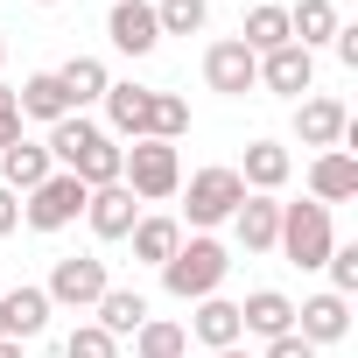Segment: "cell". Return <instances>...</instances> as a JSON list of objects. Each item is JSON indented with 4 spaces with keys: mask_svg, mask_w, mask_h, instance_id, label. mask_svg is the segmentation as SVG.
Masks as SVG:
<instances>
[{
    "mask_svg": "<svg viewBox=\"0 0 358 358\" xmlns=\"http://www.w3.org/2000/svg\"><path fill=\"white\" fill-rule=\"evenodd\" d=\"M225 274H232V253H225L211 232L183 239V246L162 260V288H169L176 302H204V295H218V288H225Z\"/></svg>",
    "mask_w": 358,
    "mask_h": 358,
    "instance_id": "6da1fadb",
    "label": "cell"
},
{
    "mask_svg": "<svg viewBox=\"0 0 358 358\" xmlns=\"http://www.w3.org/2000/svg\"><path fill=\"white\" fill-rule=\"evenodd\" d=\"M120 183L141 197V204H162L183 190V155H176L169 141H134L127 162H120Z\"/></svg>",
    "mask_w": 358,
    "mask_h": 358,
    "instance_id": "7a4b0ae2",
    "label": "cell"
},
{
    "mask_svg": "<svg viewBox=\"0 0 358 358\" xmlns=\"http://www.w3.org/2000/svg\"><path fill=\"white\" fill-rule=\"evenodd\" d=\"M274 246H281V253L309 274V267H323V260H330L337 225H330V211H323L316 197H309V204H281V239H274Z\"/></svg>",
    "mask_w": 358,
    "mask_h": 358,
    "instance_id": "3957f363",
    "label": "cell"
},
{
    "mask_svg": "<svg viewBox=\"0 0 358 358\" xmlns=\"http://www.w3.org/2000/svg\"><path fill=\"white\" fill-rule=\"evenodd\" d=\"M239 204H246V183H239V169H197L190 183H183V211H190V225H197V232L225 225Z\"/></svg>",
    "mask_w": 358,
    "mask_h": 358,
    "instance_id": "277c9868",
    "label": "cell"
},
{
    "mask_svg": "<svg viewBox=\"0 0 358 358\" xmlns=\"http://www.w3.org/2000/svg\"><path fill=\"white\" fill-rule=\"evenodd\" d=\"M85 197H92V190L78 183V176H71V169H57L50 183H36V190H29L22 218H29L36 232H64V225H78V218H85Z\"/></svg>",
    "mask_w": 358,
    "mask_h": 358,
    "instance_id": "5b68a950",
    "label": "cell"
},
{
    "mask_svg": "<svg viewBox=\"0 0 358 358\" xmlns=\"http://www.w3.org/2000/svg\"><path fill=\"white\" fill-rule=\"evenodd\" d=\"M113 281H106V260H92V253H71V260H57L50 267V309H92L99 295H106Z\"/></svg>",
    "mask_w": 358,
    "mask_h": 358,
    "instance_id": "8992f818",
    "label": "cell"
},
{
    "mask_svg": "<svg viewBox=\"0 0 358 358\" xmlns=\"http://www.w3.org/2000/svg\"><path fill=\"white\" fill-rule=\"evenodd\" d=\"M204 85H211V92H225V99H246V92L260 85V57H253L239 36H225V43H211V50H204Z\"/></svg>",
    "mask_w": 358,
    "mask_h": 358,
    "instance_id": "52a82bcc",
    "label": "cell"
},
{
    "mask_svg": "<svg viewBox=\"0 0 358 358\" xmlns=\"http://www.w3.org/2000/svg\"><path fill=\"white\" fill-rule=\"evenodd\" d=\"M295 141L316 148V155L344 148V141H351V113H344V99H302V106H295Z\"/></svg>",
    "mask_w": 358,
    "mask_h": 358,
    "instance_id": "ba28073f",
    "label": "cell"
},
{
    "mask_svg": "<svg viewBox=\"0 0 358 358\" xmlns=\"http://www.w3.org/2000/svg\"><path fill=\"white\" fill-rule=\"evenodd\" d=\"M148 120H155L148 85H106V134L113 141H148Z\"/></svg>",
    "mask_w": 358,
    "mask_h": 358,
    "instance_id": "9c48e42d",
    "label": "cell"
},
{
    "mask_svg": "<svg viewBox=\"0 0 358 358\" xmlns=\"http://www.w3.org/2000/svg\"><path fill=\"white\" fill-rule=\"evenodd\" d=\"M85 225H92L99 239H127V232L141 225V197H134L127 183H106V190L85 197Z\"/></svg>",
    "mask_w": 358,
    "mask_h": 358,
    "instance_id": "30bf717a",
    "label": "cell"
},
{
    "mask_svg": "<svg viewBox=\"0 0 358 358\" xmlns=\"http://www.w3.org/2000/svg\"><path fill=\"white\" fill-rule=\"evenodd\" d=\"M50 176H57V162H50V148L43 141H15L8 155H0V190H15V197H29L36 183H50Z\"/></svg>",
    "mask_w": 358,
    "mask_h": 358,
    "instance_id": "8fae6325",
    "label": "cell"
},
{
    "mask_svg": "<svg viewBox=\"0 0 358 358\" xmlns=\"http://www.w3.org/2000/svg\"><path fill=\"white\" fill-rule=\"evenodd\" d=\"M260 85H267V92H281V99H302V92L316 85V57H309V50H295V43H281V50H267V57H260Z\"/></svg>",
    "mask_w": 358,
    "mask_h": 358,
    "instance_id": "7c38bea8",
    "label": "cell"
},
{
    "mask_svg": "<svg viewBox=\"0 0 358 358\" xmlns=\"http://www.w3.org/2000/svg\"><path fill=\"white\" fill-rule=\"evenodd\" d=\"M344 330H351V302H344V295H309V302L295 309V337H302V344H316V351H323V344H337Z\"/></svg>",
    "mask_w": 358,
    "mask_h": 358,
    "instance_id": "4fadbf2b",
    "label": "cell"
},
{
    "mask_svg": "<svg viewBox=\"0 0 358 358\" xmlns=\"http://www.w3.org/2000/svg\"><path fill=\"white\" fill-rule=\"evenodd\" d=\"M288 176H295V155H288L281 141H253V148H246V162H239V183H246L253 197H274Z\"/></svg>",
    "mask_w": 358,
    "mask_h": 358,
    "instance_id": "5bb4252c",
    "label": "cell"
},
{
    "mask_svg": "<svg viewBox=\"0 0 358 358\" xmlns=\"http://www.w3.org/2000/svg\"><path fill=\"white\" fill-rule=\"evenodd\" d=\"M309 197H316L323 211L358 197V162H351L344 148H330V155H316V162H309Z\"/></svg>",
    "mask_w": 358,
    "mask_h": 358,
    "instance_id": "9a60e30c",
    "label": "cell"
},
{
    "mask_svg": "<svg viewBox=\"0 0 358 358\" xmlns=\"http://www.w3.org/2000/svg\"><path fill=\"white\" fill-rule=\"evenodd\" d=\"M106 36H113V50H127V57H148V50L162 43V29H155V8H148V0H120V8L106 15Z\"/></svg>",
    "mask_w": 358,
    "mask_h": 358,
    "instance_id": "2e32d148",
    "label": "cell"
},
{
    "mask_svg": "<svg viewBox=\"0 0 358 358\" xmlns=\"http://www.w3.org/2000/svg\"><path fill=\"white\" fill-rule=\"evenodd\" d=\"M239 330H253V337H267V344H274V337H288V330H295V302H288L281 288H253V295L239 302Z\"/></svg>",
    "mask_w": 358,
    "mask_h": 358,
    "instance_id": "e0dca14e",
    "label": "cell"
},
{
    "mask_svg": "<svg viewBox=\"0 0 358 358\" xmlns=\"http://www.w3.org/2000/svg\"><path fill=\"white\" fill-rule=\"evenodd\" d=\"M43 330H50V295H43V288H15V295H0V337L29 344V337H43Z\"/></svg>",
    "mask_w": 358,
    "mask_h": 358,
    "instance_id": "ac0fdd59",
    "label": "cell"
},
{
    "mask_svg": "<svg viewBox=\"0 0 358 358\" xmlns=\"http://www.w3.org/2000/svg\"><path fill=\"white\" fill-rule=\"evenodd\" d=\"M232 232H239V246H246V253H274V239H281V204L246 190V204L232 211Z\"/></svg>",
    "mask_w": 358,
    "mask_h": 358,
    "instance_id": "d6986e66",
    "label": "cell"
},
{
    "mask_svg": "<svg viewBox=\"0 0 358 358\" xmlns=\"http://www.w3.org/2000/svg\"><path fill=\"white\" fill-rule=\"evenodd\" d=\"M15 113H22V120H43V127L71 120V99H64L57 71H36V78H22V92H15Z\"/></svg>",
    "mask_w": 358,
    "mask_h": 358,
    "instance_id": "ffe728a7",
    "label": "cell"
},
{
    "mask_svg": "<svg viewBox=\"0 0 358 358\" xmlns=\"http://www.w3.org/2000/svg\"><path fill=\"white\" fill-rule=\"evenodd\" d=\"M337 29H344V22H337L330 0H295V8H288V43L309 50V57H316V43H330Z\"/></svg>",
    "mask_w": 358,
    "mask_h": 358,
    "instance_id": "44dd1931",
    "label": "cell"
},
{
    "mask_svg": "<svg viewBox=\"0 0 358 358\" xmlns=\"http://www.w3.org/2000/svg\"><path fill=\"white\" fill-rule=\"evenodd\" d=\"M92 309H99V330H106V337H134V330L148 323V295H141V288H106Z\"/></svg>",
    "mask_w": 358,
    "mask_h": 358,
    "instance_id": "7402d4cb",
    "label": "cell"
},
{
    "mask_svg": "<svg viewBox=\"0 0 358 358\" xmlns=\"http://www.w3.org/2000/svg\"><path fill=\"white\" fill-rule=\"evenodd\" d=\"M190 330L211 344V351H232L246 330H239V302H225V295H204L197 302V316H190Z\"/></svg>",
    "mask_w": 358,
    "mask_h": 358,
    "instance_id": "603a6c76",
    "label": "cell"
},
{
    "mask_svg": "<svg viewBox=\"0 0 358 358\" xmlns=\"http://www.w3.org/2000/svg\"><path fill=\"white\" fill-rule=\"evenodd\" d=\"M57 85H64L71 113H85L92 99H106V85H113V78H106V64H99V57H71V64L57 71Z\"/></svg>",
    "mask_w": 358,
    "mask_h": 358,
    "instance_id": "cb8c5ba5",
    "label": "cell"
},
{
    "mask_svg": "<svg viewBox=\"0 0 358 358\" xmlns=\"http://www.w3.org/2000/svg\"><path fill=\"white\" fill-rule=\"evenodd\" d=\"M134 358H190V330L169 323V316H148L134 330Z\"/></svg>",
    "mask_w": 358,
    "mask_h": 358,
    "instance_id": "d4e9b609",
    "label": "cell"
},
{
    "mask_svg": "<svg viewBox=\"0 0 358 358\" xmlns=\"http://www.w3.org/2000/svg\"><path fill=\"white\" fill-rule=\"evenodd\" d=\"M127 239H134V260L162 267V260H169L176 246H183V218H141V225H134Z\"/></svg>",
    "mask_w": 358,
    "mask_h": 358,
    "instance_id": "484cf974",
    "label": "cell"
},
{
    "mask_svg": "<svg viewBox=\"0 0 358 358\" xmlns=\"http://www.w3.org/2000/svg\"><path fill=\"white\" fill-rule=\"evenodd\" d=\"M239 43H246L253 57L281 50V43H288V8H274V0H260V8H246V29H239Z\"/></svg>",
    "mask_w": 358,
    "mask_h": 358,
    "instance_id": "4316f807",
    "label": "cell"
},
{
    "mask_svg": "<svg viewBox=\"0 0 358 358\" xmlns=\"http://www.w3.org/2000/svg\"><path fill=\"white\" fill-rule=\"evenodd\" d=\"M204 22H211V0H162V8H155L162 36H197Z\"/></svg>",
    "mask_w": 358,
    "mask_h": 358,
    "instance_id": "83f0119b",
    "label": "cell"
},
{
    "mask_svg": "<svg viewBox=\"0 0 358 358\" xmlns=\"http://www.w3.org/2000/svg\"><path fill=\"white\" fill-rule=\"evenodd\" d=\"M183 134H190V106L176 99V92H155V120H148V141H169V148H176Z\"/></svg>",
    "mask_w": 358,
    "mask_h": 358,
    "instance_id": "f1b7e54d",
    "label": "cell"
},
{
    "mask_svg": "<svg viewBox=\"0 0 358 358\" xmlns=\"http://www.w3.org/2000/svg\"><path fill=\"white\" fill-rule=\"evenodd\" d=\"M64 358H120V337H106L99 323H78L64 337Z\"/></svg>",
    "mask_w": 358,
    "mask_h": 358,
    "instance_id": "f546056e",
    "label": "cell"
},
{
    "mask_svg": "<svg viewBox=\"0 0 358 358\" xmlns=\"http://www.w3.org/2000/svg\"><path fill=\"white\" fill-rule=\"evenodd\" d=\"M330 295H344L351 302V288H358V246H330Z\"/></svg>",
    "mask_w": 358,
    "mask_h": 358,
    "instance_id": "4dcf8cb0",
    "label": "cell"
},
{
    "mask_svg": "<svg viewBox=\"0 0 358 358\" xmlns=\"http://www.w3.org/2000/svg\"><path fill=\"white\" fill-rule=\"evenodd\" d=\"M15 141H22V113H15V92L0 85V155H8Z\"/></svg>",
    "mask_w": 358,
    "mask_h": 358,
    "instance_id": "1f68e13d",
    "label": "cell"
},
{
    "mask_svg": "<svg viewBox=\"0 0 358 358\" xmlns=\"http://www.w3.org/2000/svg\"><path fill=\"white\" fill-rule=\"evenodd\" d=\"M267 358H316V344H302V337L288 330V337H274V344H267Z\"/></svg>",
    "mask_w": 358,
    "mask_h": 358,
    "instance_id": "d6a6232c",
    "label": "cell"
},
{
    "mask_svg": "<svg viewBox=\"0 0 358 358\" xmlns=\"http://www.w3.org/2000/svg\"><path fill=\"white\" fill-rule=\"evenodd\" d=\"M15 225H22V197H15V190H0V232H15Z\"/></svg>",
    "mask_w": 358,
    "mask_h": 358,
    "instance_id": "836d02e7",
    "label": "cell"
},
{
    "mask_svg": "<svg viewBox=\"0 0 358 358\" xmlns=\"http://www.w3.org/2000/svg\"><path fill=\"white\" fill-rule=\"evenodd\" d=\"M0 358H22V344H15V337H0Z\"/></svg>",
    "mask_w": 358,
    "mask_h": 358,
    "instance_id": "e575fe53",
    "label": "cell"
},
{
    "mask_svg": "<svg viewBox=\"0 0 358 358\" xmlns=\"http://www.w3.org/2000/svg\"><path fill=\"white\" fill-rule=\"evenodd\" d=\"M218 358H253V351H239V344H232V351H218Z\"/></svg>",
    "mask_w": 358,
    "mask_h": 358,
    "instance_id": "d590c367",
    "label": "cell"
},
{
    "mask_svg": "<svg viewBox=\"0 0 358 358\" xmlns=\"http://www.w3.org/2000/svg\"><path fill=\"white\" fill-rule=\"evenodd\" d=\"M0 64H8V43H0Z\"/></svg>",
    "mask_w": 358,
    "mask_h": 358,
    "instance_id": "8d00e7d4",
    "label": "cell"
},
{
    "mask_svg": "<svg viewBox=\"0 0 358 358\" xmlns=\"http://www.w3.org/2000/svg\"><path fill=\"white\" fill-rule=\"evenodd\" d=\"M43 8H57V0H43Z\"/></svg>",
    "mask_w": 358,
    "mask_h": 358,
    "instance_id": "74e56055",
    "label": "cell"
}]
</instances>
